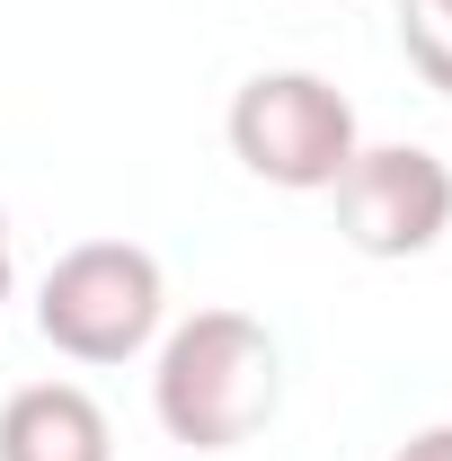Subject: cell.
I'll return each instance as SVG.
<instances>
[{
    "label": "cell",
    "instance_id": "4",
    "mask_svg": "<svg viewBox=\"0 0 452 461\" xmlns=\"http://www.w3.org/2000/svg\"><path fill=\"white\" fill-rule=\"evenodd\" d=\"M338 230L364 258H417L452 230V169L426 142H373L338 169Z\"/></svg>",
    "mask_w": 452,
    "mask_h": 461
},
{
    "label": "cell",
    "instance_id": "2",
    "mask_svg": "<svg viewBox=\"0 0 452 461\" xmlns=\"http://www.w3.org/2000/svg\"><path fill=\"white\" fill-rule=\"evenodd\" d=\"M36 329L71 364H124L160 329V258L142 240H80L45 267Z\"/></svg>",
    "mask_w": 452,
    "mask_h": 461
},
{
    "label": "cell",
    "instance_id": "1",
    "mask_svg": "<svg viewBox=\"0 0 452 461\" xmlns=\"http://www.w3.org/2000/svg\"><path fill=\"white\" fill-rule=\"evenodd\" d=\"M276 391H284V364H276V338L267 320L249 311H195L169 346H160V426H169L186 453H231L249 444L267 417H276Z\"/></svg>",
    "mask_w": 452,
    "mask_h": 461
},
{
    "label": "cell",
    "instance_id": "6",
    "mask_svg": "<svg viewBox=\"0 0 452 461\" xmlns=\"http://www.w3.org/2000/svg\"><path fill=\"white\" fill-rule=\"evenodd\" d=\"M399 54L417 62L426 89L452 98V0H399Z\"/></svg>",
    "mask_w": 452,
    "mask_h": 461
},
{
    "label": "cell",
    "instance_id": "3",
    "mask_svg": "<svg viewBox=\"0 0 452 461\" xmlns=\"http://www.w3.org/2000/svg\"><path fill=\"white\" fill-rule=\"evenodd\" d=\"M231 151H240L249 177L302 195V186H338V169L364 142H355V107H346L338 80H320V71H258L231 98Z\"/></svg>",
    "mask_w": 452,
    "mask_h": 461
},
{
    "label": "cell",
    "instance_id": "5",
    "mask_svg": "<svg viewBox=\"0 0 452 461\" xmlns=\"http://www.w3.org/2000/svg\"><path fill=\"white\" fill-rule=\"evenodd\" d=\"M0 461H115V426L80 382H27L0 408Z\"/></svg>",
    "mask_w": 452,
    "mask_h": 461
},
{
    "label": "cell",
    "instance_id": "7",
    "mask_svg": "<svg viewBox=\"0 0 452 461\" xmlns=\"http://www.w3.org/2000/svg\"><path fill=\"white\" fill-rule=\"evenodd\" d=\"M399 461H452V426H426V435H408Z\"/></svg>",
    "mask_w": 452,
    "mask_h": 461
},
{
    "label": "cell",
    "instance_id": "8",
    "mask_svg": "<svg viewBox=\"0 0 452 461\" xmlns=\"http://www.w3.org/2000/svg\"><path fill=\"white\" fill-rule=\"evenodd\" d=\"M9 276H18V267H9V222H0V302H9Z\"/></svg>",
    "mask_w": 452,
    "mask_h": 461
}]
</instances>
